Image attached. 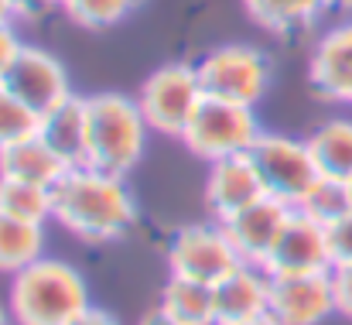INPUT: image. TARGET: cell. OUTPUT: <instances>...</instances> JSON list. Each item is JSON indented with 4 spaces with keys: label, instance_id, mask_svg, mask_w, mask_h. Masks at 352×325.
Segmentation results:
<instances>
[{
    "label": "cell",
    "instance_id": "cell-32",
    "mask_svg": "<svg viewBox=\"0 0 352 325\" xmlns=\"http://www.w3.org/2000/svg\"><path fill=\"white\" fill-rule=\"evenodd\" d=\"M233 325H280L274 315H256V319H246V322H233Z\"/></svg>",
    "mask_w": 352,
    "mask_h": 325
},
{
    "label": "cell",
    "instance_id": "cell-6",
    "mask_svg": "<svg viewBox=\"0 0 352 325\" xmlns=\"http://www.w3.org/2000/svg\"><path fill=\"white\" fill-rule=\"evenodd\" d=\"M206 90L199 83V69L185 62H168L147 76L137 93V107L147 127L161 137H182L195 109L202 107Z\"/></svg>",
    "mask_w": 352,
    "mask_h": 325
},
{
    "label": "cell",
    "instance_id": "cell-12",
    "mask_svg": "<svg viewBox=\"0 0 352 325\" xmlns=\"http://www.w3.org/2000/svg\"><path fill=\"white\" fill-rule=\"evenodd\" d=\"M308 83L322 100L352 107V21L329 28L318 38L308 65Z\"/></svg>",
    "mask_w": 352,
    "mask_h": 325
},
{
    "label": "cell",
    "instance_id": "cell-18",
    "mask_svg": "<svg viewBox=\"0 0 352 325\" xmlns=\"http://www.w3.org/2000/svg\"><path fill=\"white\" fill-rule=\"evenodd\" d=\"M157 305L182 325H219L212 284H202V281H192L182 274H171L164 281Z\"/></svg>",
    "mask_w": 352,
    "mask_h": 325
},
{
    "label": "cell",
    "instance_id": "cell-24",
    "mask_svg": "<svg viewBox=\"0 0 352 325\" xmlns=\"http://www.w3.org/2000/svg\"><path fill=\"white\" fill-rule=\"evenodd\" d=\"M298 209H305L308 216H315L318 222H325V226H329V222L342 219L352 209L349 185H346V182H332V178H318Z\"/></svg>",
    "mask_w": 352,
    "mask_h": 325
},
{
    "label": "cell",
    "instance_id": "cell-5",
    "mask_svg": "<svg viewBox=\"0 0 352 325\" xmlns=\"http://www.w3.org/2000/svg\"><path fill=\"white\" fill-rule=\"evenodd\" d=\"M195 69H199V83L206 96L239 103V107H256L274 83L270 55L253 45H239V41L212 48L209 55H202Z\"/></svg>",
    "mask_w": 352,
    "mask_h": 325
},
{
    "label": "cell",
    "instance_id": "cell-22",
    "mask_svg": "<svg viewBox=\"0 0 352 325\" xmlns=\"http://www.w3.org/2000/svg\"><path fill=\"white\" fill-rule=\"evenodd\" d=\"M0 216L45 226L48 219H55V196H52V189L0 178Z\"/></svg>",
    "mask_w": 352,
    "mask_h": 325
},
{
    "label": "cell",
    "instance_id": "cell-1",
    "mask_svg": "<svg viewBox=\"0 0 352 325\" xmlns=\"http://www.w3.org/2000/svg\"><path fill=\"white\" fill-rule=\"evenodd\" d=\"M52 196L55 222L86 243H113L137 222V199L126 178L100 171L93 165L69 168Z\"/></svg>",
    "mask_w": 352,
    "mask_h": 325
},
{
    "label": "cell",
    "instance_id": "cell-9",
    "mask_svg": "<svg viewBox=\"0 0 352 325\" xmlns=\"http://www.w3.org/2000/svg\"><path fill=\"white\" fill-rule=\"evenodd\" d=\"M263 271L270 277H287V274H318L332 271V253H329V226L308 216L305 209H291L284 222Z\"/></svg>",
    "mask_w": 352,
    "mask_h": 325
},
{
    "label": "cell",
    "instance_id": "cell-33",
    "mask_svg": "<svg viewBox=\"0 0 352 325\" xmlns=\"http://www.w3.org/2000/svg\"><path fill=\"white\" fill-rule=\"evenodd\" d=\"M14 322V315H10V308H3V305H0V325H10Z\"/></svg>",
    "mask_w": 352,
    "mask_h": 325
},
{
    "label": "cell",
    "instance_id": "cell-26",
    "mask_svg": "<svg viewBox=\"0 0 352 325\" xmlns=\"http://www.w3.org/2000/svg\"><path fill=\"white\" fill-rule=\"evenodd\" d=\"M329 253H332V267L352 264V209L342 219L329 222Z\"/></svg>",
    "mask_w": 352,
    "mask_h": 325
},
{
    "label": "cell",
    "instance_id": "cell-19",
    "mask_svg": "<svg viewBox=\"0 0 352 325\" xmlns=\"http://www.w3.org/2000/svg\"><path fill=\"white\" fill-rule=\"evenodd\" d=\"M308 147L315 154V165L322 171V178L332 182H352V120L336 116L325 120L322 127H315L308 134Z\"/></svg>",
    "mask_w": 352,
    "mask_h": 325
},
{
    "label": "cell",
    "instance_id": "cell-35",
    "mask_svg": "<svg viewBox=\"0 0 352 325\" xmlns=\"http://www.w3.org/2000/svg\"><path fill=\"white\" fill-rule=\"evenodd\" d=\"M349 202H352V182H349Z\"/></svg>",
    "mask_w": 352,
    "mask_h": 325
},
{
    "label": "cell",
    "instance_id": "cell-34",
    "mask_svg": "<svg viewBox=\"0 0 352 325\" xmlns=\"http://www.w3.org/2000/svg\"><path fill=\"white\" fill-rule=\"evenodd\" d=\"M41 3H58V7H62V3H65V0H41Z\"/></svg>",
    "mask_w": 352,
    "mask_h": 325
},
{
    "label": "cell",
    "instance_id": "cell-10",
    "mask_svg": "<svg viewBox=\"0 0 352 325\" xmlns=\"http://www.w3.org/2000/svg\"><path fill=\"white\" fill-rule=\"evenodd\" d=\"M3 86L28 109H34L38 116L48 113V109L62 107L69 96H76L65 65L52 52L34 48V45H24L21 48V55L14 59L10 72L3 76Z\"/></svg>",
    "mask_w": 352,
    "mask_h": 325
},
{
    "label": "cell",
    "instance_id": "cell-8",
    "mask_svg": "<svg viewBox=\"0 0 352 325\" xmlns=\"http://www.w3.org/2000/svg\"><path fill=\"white\" fill-rule=\"evenodd\" d=\"M233 240L223 222H192L182 226L171 243H168V267L171 274L202 281V284H219L239 267Z\"/></svg>",
    "mask_w": 352,
    "mask_h": 325
},
{
    "label": "cell",
    "instance_id": "cell-30",
    "mask_svg": "<svg viewBox=\"0 0 352 325\" xmlns=\"http://www.w3.org/2000/svg\"><path fill=\"white\" fill-rule=\"evenodd\" d=\"M21 14H28L24 0H0V24H14Z\"/></svg>",
    "mask_w": 352,
    "mask_h": 325
},
{
    "label": "cell",
    "instance_id": "cell-25",
    "mask_svg": "<svg viewBox=\"0 0 352 325\" xmlns=\"http://www.w3.org/2000/svg\"><path fill=\"white\" fill-rule=\"evenodd\" d=\"M38 134V113L28 109L3 83H0V151Z\"/></svg>",
    "mask_w": 352,
    "mask_h": 325
},
{
    "label": "cell",
    "instance_id": "cell-21",
    "mask_svg": "<svg viewBox=\"0 0 352 325\" xmlns=\"http://www.w3.org/2000/svg\"><path fill=\"white\" fill-rule=\"evenodd\" d=\"M45 257V226L0 216V274H21Z\"/></svg>",
    "mask_w": 352,
    "mask_h": 325
},
{
    "label": "cell",
    "instance_id": "cell-27",
    "mask_svg": "<svg viewBox=\"0 0 352 325\" xmlns=\"http://www.w3.org/2000/svg\"><path fill=\"white\" fill-rule=\"evenodd\" d=\"M332 288H336V312L342 319H352V264L332 267Z\"/></svg>",
    "mask_w": 352,
    "mask_h": 325
},
{
    "label": "cell",
    "instance_id": "cell-16",
    "mask_svg": "<svg viewBox=\"0 0 352 325\" xmlns=\"http://www.w3.org/2000/svg\"><path fill=\"white\" fill-rule=\"evenodd\" d=\"M38 137L69 165L79 168L89 161V113L82 96H69L62 107L38 116Z\"/></svg>",
    "mask_w": 352,
    "mask_h": 325
},
{
    "label": "cell",
    "instance_id": "cell-23",
    "mask_svg": "<svg viewBox=\"0 0 352 325\" xmlns=\"http://www.w3.org/2000/svg\"><path fill=\"white\" fill-rule=\"evenodd\" d=\"M133 3L137 0H65L62 10L72 24L89 28V31H103V28L120 24L133 10Z\"/></svg>",
    "mask_w": 352,
    "mask_h": 325
},
{
    "label": "cell",
    "instance_id": "cell-15",
    "mask_svg": "<svg viewBox=\"0 0 352 325\" xmlns=\"http://www.w3.org/2000/svg\"><path fill=\"white\" fill-rule=\"evenodd\" d=\"M216 291V315L219 325L246 322L256 315H267L270 305V274L256 264H239L230 277L212 284Z\"/></svg>",
    "mask_w": 352,
    "mask_h": 325
},
{
    "label": "cell",
    "instance_id": "cell-28",
    "mask_svg": "<svg viewBox=\"0 0 352 325\" xmlns=\"http://www.w3.org/2000/svg\"><path fill=\"white\" fill-rule=\"evenodd\" d=\"M21 48H24V41L17 38L14 24H0V83H3V76L10 72L14 59L21 55Z\"/></svg>",
    "mask_w": 352,
    "mask_h": 325
},
{
    "label": "cell",
    "instance_id": "cell-4",
    "mask_svg": "<svg viewBox=\"0 0 352 325\" xmlns=\"http://www.w3.org/2000/svg\"><path fill=\"white\" fill-rule=\"evenodd\" d=\"M250 161L260 175V185L270 199L298 209L311 185L322 178L315 154L308 147V137H287V134H270L263 130L256 144L250 147Z\"/></svg>",
    "mask_w": 352,
    "mask_h": 325
},
{
    "label": "cell",
    "instance_id": "cell-11",
    "mask_svg": "<svg viewBox=\"0 0 352 325\" xmlns=\"http://www.w3.org/2000/svg\"><path fill=\"white\" fill-rule=\"evenodd\" d=\"M267 315H274L280 325H325L332 315H339L332 271L270 277Z\"/></svg>",
    "mask_w": 352,
    "mask_h": 325
},
{
    "label": "cell",
    "instance_id": "cell-14",
    "mask_svg": "<svg viewBox=\"0 0 352 325\" xmlns=\"http://www.w3.org/2000/svg\"><path fill=\"white\" fill-rule=\"evenodd\" d=\"M263 185L260 175L250 161V154H233L223 161L209 165V178H206V206L216 222H226L239 209L253 206L256 199H263Z\"/></svg>",
    "mask_w": 352,
    "mask_h": 325
},
{
    "label": "cell",
    "instance_id": "cell-17",
    "mask_svg": "<svg viewBox=\"0 0 352 325\" xmlns=\"http://www.w3.org/2000/svg\"><path fill=\"white\" fill-rule=\"evenodd\" d=\"M65 171H69V165L38 134H31V137H24V140H17V144L0 151V178H10V182L55 189Z\"/></svg>",
    "mask_w": 352,
    "mask_h": 325
},
{
    "label": "cell",
    "instance_id": "cell-20",
    "mask_svg": "<svg viewBox=\"0 0 352 325\" xmlns=\"http://www.w3.org/2000/svg\"><path fill=\"white\" fill-rule=\"evenodd\" d=\"M243 7L263 31L291 34L322 21L336 7V0H243Z\"/></svg>",
    "mask_w": 352,
    "mask_h": 325
},
{
    "label": "cell",
    "instance_id": "cell-2",
    "mask_svg": "<svg viewBox=\"0 0 352 325\" xmlns=\"http://www.w3.org/2000/svg\"><path fill=\"white\" fill-rule=\"evenodd\" d=\"M7 308L14 325H69L89 308V284L72 264L41 257L10 277Z\"/></svg>",
    "mask_w": 352,
    "mask_h": 325
},
{
    "label": "cell",
    "instance_id": "cell-29",
    "mask_svg": "<svg viewBox=\"0 0 352 325\" xmlns=\"http://www.w3.org/2000/svg\"><path fill=\"white\" fill-rule=\"evenodd\" d=\"M69 325H120V322L113 319V315H110V312H107V308H96V305H89L82 315H76V319H72Z\"/></svg>",
    "mask_w": 352,
    "mask_h": 325
},
{
    "label": "cell",
    "instance_id": "cell-13",
    "mask_svg": "<svg viewBox=\"0 0 352 325\" xmlns=\"http://www.w3.org/2000/svg\"><path fill=\"white\" fill-rule=\"evenodd\" d=\"M287 216H291V206L263 196L253 206H246L236 216H230L223 226H226V233L233 240L239 260L263 267L270 250H274V243H277V236H280V229H284V222H287Z\"/></svg>",
    "mask_w": 352,
    "mask_h": 325
},
{
    "label": "cell",
    "instance_id": "cell-7",
    "mask_svg": "<svg viewBox=\"0 0 352 325\" xmlns=\"http://www.w3.org/2000/svg\"><path fill=\"white\" fill-rule=\"evenodd\" d=\"M260 134H263V127H260L253 107L206 96L202 107L195 109V116L188 120L182 140L195 158L212 165V161H223L233 154H250V147L256 144Z\"/></svg>",
    "mask_w": 352,
    "mask_h": 325
},
{
    "label": "cell",
    "instance_id": "cell-31",
    "mask_svg": "<svg viewBox=\"0 0 352 325\" xmlns=\"http://www.w3.org/2000/svg\"><path fill=\"white\" fill-rule=\"evenodd\" d=\"M137 325H182V322H178V319H171L161 305H154L151 312H144V319H140Z\"/></svg>",
    "mask_w": 352,
    "mask_h": 325
},
{
    "label": "cell",
    "instance_id": "cell-3",
    "mask_svg": "<svg viewBox=\"0 0 352 325\" xmlns=\"http://www.w3.org/2000/svg\"><path fill=\"white\" fill-rule=\"evenodd\" d=\"M89 113V161L100 171L110 175H130L144 151H147V120L137 107V100L123 93H93L86 96Z\"/></svg>",
    "mask_w": 352,
    "mask_h": 325
}]
</instances>
